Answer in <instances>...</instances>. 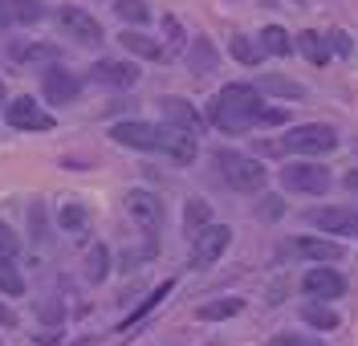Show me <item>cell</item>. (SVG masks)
Masks as SVG:
<instances>
[{
	"instance_id": "6da1fadb",
	"label": "cell",
	"mask_w": 358,
	"mask_h": 346,
	"mask_svg": "<svg viewBox=\"0 0 358 346\" xmlns=\"http://www.w3.org/2000/svg\"><path fill=\"white\" fill-rule=\"evenodd\" d=\"M261 90L257 86H245V82H232L216 94L212 102V122L220 127L224 135H241L248 127H257V115H261Z\"/></svg>"
},
{
	"instance_id": "7a4b0ae2",
	"label": "cell",
	"mask_w": 358,
	"mask_h": 346,
	"mask_svg": "<svg viewBox=\"0 0 358 346\" xmlns=\"http://www.w3.org/2000/svg\"><path fill=\"white\" fill-rule=\"evenodd\" d=\"M216 163H220L224 184L236 187V192H261L268 180V171L261 167V159L241 155V151H216Z\"/></svg>"
},
{
	"instance_id": "3957f363",
	"label": "cell",
	"mask_w": 358,
	"mask_h": 346,
	"mask_svg": "<svg viewBox=\"0 0 358 346\" xmlns=\"http://www.w3.org/2000/svg\"><path fill=\"white\" fill-rule=\"evenodd\" d=\"M167 135L171 127H155V122H143V118H131V122H114L110 138L118 147H134V151H163L167 147Z\"/></svg>"
},
{
	"instance_id": "277c9868",
	"label": "cell",
	"mask_w": 358,
	"mask_h": 346,
	"mask_svg": "<svg viewBox=\"0 0 358 346\" xmlns=\"http://www.w3.org/2000/svg\"><path fill=\"white\" fill-rule=\"evenodd\" d=\"M281 147L293 151V155H326V151L338 147V135L326 122H306V127H293L289 135L281 138Z\"/></svg>"
},
{
	"instance_id": "5b68a950",
	"label": "cell",
	"mask_w": 358,
	"mask_h": 346,
	"mask_svg": "<svg viewBox=\"0 0 358 346\" xmlns=\"http://www.w3.org/2000/svg\"><path fill=\"white\" fill-rule=\"evenodd\" d=\"M228 240H232V229H228V224H203V229L196 232V245H192V265H196V269L216 265L220 253L228 249Z\"/></svg>"
},
{
	"instance_id": "8992f818",
	"label": "cell",
	"mask_w": 358,
	"mask_h": 346,
	"mask_svg": "<svg viewBox=\"0 0 358 346\" xmlns=\"http://www.w3.org/2000/svg\"><path fill=\"white\" fill-rule=\"evenodd\" d=\"M281 184L289 192H306V196H322L330 187V171L322 163H289L281 167Z\"/></svg>"
},
{
	"instance_id": "52a82bcc",
	"label": "cell",
	"mask_w": 358,
	"mask_h": 346,
	"mask_svg": "<svg viewBox=\"0 0 358 346\" xmlns=\"http://www.w3.org/2000/svg\"><path fill=\"white\" fill-rule=\"evenodd\" d=\"M4 122L13 127V131H53L57 122L49 110H41L33 98H13L8 106H4Z\"/></svg>"
},
{
	"instance_id": "ba28073f",
	"label": "cell",
	"mask_w": 358,
	"mask_h": 346,
	"mask_svg": "<svg viewBox=\"0 0 358 346\" xmlns=\"http://www.w3.org/2000/svg\"><path fill=\"white\" fill-rule=\"evenodd\" d=\"M127 212H131V220L138 224V232H147V236H155L159 224H163V204H159V196H151L147 187L127 192Z\"/></svg>"
},
{
	"instance_id": "9c48e42d",
	"label": "cell",
	"mask_w": 358,
	"mask_h": 346,
	"mask_svg": "<svg viewBox=\"0 0 358 346\" xmlns=\"http://www.w3.org/2000/svg\"><path fill=\"white\" fill-rule=\"evenodd\" d=\"M57 24L66 29V37H73L78 45H98L106 33H102V24L94 21L90 13H82V8H73V4H66V8H57Z\"/></svg>"
},
{
	"instance_id": "30bf717a",
	"label": "cell",
	"mask_w": 358,
	"mask_h": 346,
	"mask_svg": "<svg viewBox=\"0 0 358 346\" xmlns=\"http://www.w3.org/2000/svg\"><path fill=\"white\" fill-rule=\"evenodd\" d=\"M41 90L49 102H57V106H69V102H78V94H82V82L73 78V73H66L62 66H49L41 78Z\"/></svg>"
},
{
	"instance_id": "8fae6325",
	"label": "cell",
	"mask_w": 358,
	"mask_h": 346,
	"mask_svg": "<svg viewBox=\"0 0 358 346\" xmlns=\"http://www.w3.org/2000/svg\"><path fill=\"white\" fill-rule=\"evenodd\" d=\"M310 224L317 232H330V236H355L358 232V212L350 208H317L310 216Z\"/></svg>"
},
{
	"instance_id": "7c38bea8",
	"label": "cell",
	"mask_w": 358,
	"mask_h": 346,
	"mask_svg": "<svg viewBox=\"0 0 358 346\" xmlns=\"http://www.w3.org/2000/svg\"><path fill=\"white\" fill-rule=\"evenodd\" d=\"M90 78L94 82H102V86H114V90H131L134 82H138V66L134 62H98V66H90Z\"/></svg>"
},
{
	"instance_id": "4fadbf2b",
	"label": "cell",
	"mask_w": 358,
	"mask_h": 346,
	"mask_svg": "<svg viewBox=\"0 0 358 346\" xmlns=\"http://www.w3.org/2000/svg\"><path fill=\"white\" fill-rule=\"evenodd\" d=\"M301 289H306L310 298H317V301H330V298H342V294H346V277L322 265V269H310V273H306Z\"/></svg>"
},
{
	"instance_id": "5bb4252c",
	"label": "cell",
	"mask_w": 358,
	"mask_h": 346,
	"mask_svg": "<svg viewBox=\"0 0 358 346\" xmlns=\"http://www.w3.org/2000/svg\"><path fill=\"white\" fill-rule=\"evenodd\" d=\"M159 106H163V118H167V127H179V131H187V135H200V131H203L200 110H196L187 98H163Z\"/></svg>"
},
{
	"instance_id": "9a60e30c",
	"label": "cell",
	"mask_w": 358,
	"mask_h": 346,
	"mask_svg": "<svg viewBox=\"0 0 358 346\" xmlns=\"http://www.w3.org/2000/svg\"><path fill=\"white\" fill-rule=\"evenodd\" d=\"M118 45L127 49L131 57H147V62H159V57H167V49L159 45L155 37H147L143 29H131V24L118 33Z\"/></svg>"
},
{
	"instance_id": "2e32d148",
	"label": "cell",
	"mask_w": 358,
	"mask_h": 346,
	"mask_svg": "<svg viewBox=\"0 0 358 346\" xmlns=\"http://www.w3.org/2000/svg\"><path fill=\"white\" fill-rule=\"evenodd\" d=\"M41 17V0H0V24H37Z\"/></svg>"
},
{
	"instance_id": "e0dca14e",
	"label": "cell",
	"mask_w": 358,
	"mask_h": 346,
	"mask_svg": "<svg viewBox=\"0 0 358 346\" xmlns=\"http://www.w3.org/2000/svg\"><path fill=\"white\" fill-rule=\"evenodd\" d=\"M293 253L306 257V261H342V245L326 240V236H297L293 240Z\"/></svg>"
},
{
	"instance_id": "ac0fdd59",
	"label": "cell",
	"mask_w": 358,
	"mask_h": 346,
	"mask_svg": "<svg viewBox=\"0 0 358 346\" xmlns=\"http://www.w3.org/2000/svg\"><path fill=\"white\" fill-rule=\"evenodd\" d=\"M241 310H245L241 298H220V301H203L200 310H196V318L200 322H224V318H236Z\"/></svg>"
},
{
	"instance_id": "d6986e66",
	"label": "cell",
	"mask_w": 358,
	"mask_h": 346,
	"mask_svg": "<svg viewBox=\"0 0 358 346\" xmlns=\"http://www.w3.org/2000/svg\"><path fill=\"white\" fill-rule=\"evenodd\" d=\"M187 66H192V73H212L216 69V49H212L208 37H196V45L187 49Z\"/></svg>"
},
{
	"instance_id": "ffe728a7",
	"label": "cell",
	"mask_w": 358,
	"mask_h": 346,
	"mask_svg": "<svg viewBox=\"0 0 358 346\" xmlns=\"http://www.w3.org/2000/svg\"><path fill=\"white\" fill-rule=\"evenodd\" d=\"M297 49L310 57L313 66H326V62H330V45H326L322 33H301V37H297Z\"/></svg>"
},
{
	"instance_id": "44dd1931",
	"label": "cell",
	"mask_w": 358,
	"mask_h": 346,
	"mask_svg": "<svg viewBox=\"0 0 358 346\" xmlns=\"http://www.w3.org/2000/svg\"><path fill=\"white\" fill-rule=\"evenodd\" d=\"M0 294H4V298H21L24 294V277L17 273L13 257H0Z\"/></svg>"
},
{
	"instance_id": "7402d4cb",
	"label": "cell",
	"mask_w": 358,
	"mask_h": 346,
	"mask_svg": "<svg viewBox=\"0 0 358 346\" xmlns=\"http://www.w3.org/2000/svg\"><path fill=\"white\" fill-rule=\"evenodd\" d=\"M203 224H212V208L203 204V200H187V208H183V229H187V236H196Z\"/></svg>"
},
{
	"instance_id": "603a6c76",
	"label": "cell",
	"mask_w": 358,
	"mask_h": 346,
	"mask_svg": "<svg viewBox=\"0 0 358 346\" xmlns=\"http://www.w3.org/2000/svg\"><path fill=\"white\" fill-rule=\"evenodd\" d=\"M261 49H265V53H277V57H285V53H293V41H289V33H285L281 24H268L265 33H261Z\"/></svg>"
},
{
	"instance_id": "cb8c5ba5",
	"label": "cell",
	"mask_w": 358,
	"mask_h": 346,
	"mask_svg": "<svg viewBox=\"0 0 358 346\" xmlns=\"http://www.w3.org/2000/svg\"><path fill=\"white\" fill-rule=\"evenodd\" d=\"M114 13H118L127 24H134V29L151 21V8H147V0H114Z\"/></svg>"
},
{
	"instance_id": "d4e9b609",
	"label": "cell",
	"mask_w": 358,
	"mask_h": 346,
	"mask_svg": "<svg viewBox=\"0 0 358 346\" xmlns=\"http://www.w3.org/2000/svg\"><path fill=\"white\" fill-rule=\"evenodd\" d=\"M106 273H110V249L106 245H94L86 257V277L90 281H102Z\"/></svg>"
},
{
	"instance_id": "484cf974",
	"label": "cell",
	"mask_w": 358,
	"mask_h": 346,
	"mask_svg": "<svg viewBox=\"0 0 358 346\" xmlns=\"http://www.w3.org/2000/svg\"><path fill=\"white\" fill-rule=\"evenodd\" d=\"M13 53H17V62H29V66H33V62L57 66V57H62V53H57L53 45H21V49H13Z\"/></svg>"
},
{
	"instance_id": "4316f807",
	"label": "cell",
	"mask_w": 358,
	"mask_h": 346,
	"mask_svg": "<svg viewBox=\"0 0 358 346\" xmlns=\"http://www.w3.org/2000/svg\"><path fill=\"white\" fill-rule=\"evenodd\" d=\"M301 318H306L313 330H334V326H338V314H334V310H326V305H306V310H301Z\"/></svg>"
},
{
	"instance_id": "83f0119b",
	"label": "cell",
	"mask_w": 358,
	"mask_h": 346,
	"mask_svg": "<svg viewBox=\"0 0 358 346\" xmlns=\"http://www.w3.org/2000/svg\"><path fill=\"white\" fill-rule=\"evenodd\" d=\"M167 294H171V281H163V285H159L155 294H151V298L143 301V305H138V310H134V314H131V318H127V322H122V330H131V326H134V322H138V318H143V314H151V310H155L159 301L167 298Z\"/></svg>"
},
{
	"instance_id": "f1b7e54d",
	"label": "cell",
	"mask_w": 358,
	"mask_h": 346,
	"mask_svg": "<svg viewBox=\"0 0 358 346\" xmlns=\"http://www.w3.org/2000/svg\"><path fill=\"white\" fill-rule=\"evenodd\" d=\"M261 53H265V49H257L252 41H248V37H232V57H236V62H245V66H257V62H261Z\"/></svg>"
},
{
	"instance_id": "f546056e",
	"label": "cell",
	"mask_w": 358,
	"mask_h": 346,
	"mask_svg": "<svg viewBox=\"0 0 358 346\" xmlns=\"http://www.w3.org/2000/svg\"><path fill=\"white\" fill-rule=\"evenodd\" d=\"M57 220H62V229L66 232H82V224H86V208L82 204H66L62 212H57Z\"/></svg>"
},
{
	"instance_id": "4dcf8cb0",
	"label": "cell",
	"mask_w": 358,
	"mask_h": 346,
	"mask_svg": "<svg viewBox=\"0 0 358 346\" xmlns=\"http://www.w3.org/2000/svg\"><path fill=\"white\" fill-rule=\"evenodd\" d=\"M261 90L281 94V98H301V86L297 82H285V78H261Z\"/></svg>"
},
{
	"instance_id": "1f68e13d",
	"label": "cell",
	"mask_w": 358,
	"mask_h": 346,
	"mask_svg": "<svg viewBox=\"0 0 358 346\" xmlns=\"http://www.w3.org/2000/svg\"><path fill=\"white\" fill-rule=\"evenodd\" d=\"M257 122H261V127H281V122H285V110H277V106H261Z\"/></svg>"
},
{
	"instance_id": "d6a6232c",
	"label": "cell",
	"mask_w": 358,
	"mask_h": 346,
	"mask_svg": "<svg viewBox=\"0 0 358 346\" xmlns=\"http://www.w3.org/2000/svg\"><path fill=\"white\" fill-rule=\"evenodd\" d=\"M268 346H322V343H313V338H301V334H277Z\"/></svg>"
},
{
	"instance_id": "836d02e7",
	"label": "cell",
	"mask_w": 358,
	"mask_h": 346,
	"mask_svg": "<svg viewBox=\"0 0 358 346\" xmlns=\"http://www.w3.org/2000/svg\"><path fill=\"white\" fill-rule=\"evenodd\" d=\"M0 257H17V236H13V229H4V224H0Z\"/></svg>"
},
{
	"instance_id": "e575fe53",
	"label": "cell",
	"mask_w": 358,
	"mask_h": 346,
	"mask_svg": "<svg viewBox=\"0 0 358 346\" xmlns=\"http://www.w3.org/2000/svg\"><path fill=\"white\" fill-rule=\"evenodd\" d=\"M0 326H4V330H13V326H17V314H13L4 301H0Z\"/></svg>"
},
{
	"instance_id": "d590c367",
	"label": "cell",
	"mask_w": 358,
	"mask_h": 346,
	"mask_svg": "<svg viewBox=\"0 0 358 346\" xmlns=\"http://www.w3.org/2000/svg\"><path fill=\"white\" fill-rule=\"evenodd\" d=\"M330 45H334L338 53H350V41H346V33H330Z\"/></svg>"
},
{
	"instance_id": "8d00e7d4",
	"label": "cell",
	"mask_w": 358,
	"mask_h": 346,
	"mask_svg": "<svg viewBox=\"0 0 358 346\" xmlns=\"http://www.w3.org/2000/svg\"><path fill=\"white\" fill-rule=\"evenodd\" d=\"M346 187H358V171H350V175H346Z\"/></svg>"
},
{
	"instance_id": "74e56055",
	"label": "cell",
	"mask_w": 358,
	"mask_h": 346,
	"mask_svg": "<svg viewBox=\"0 0 358 346\" xmlns=\"http://www.w3.org/2000/svg\"><path fill=\"white\" fill-rule=\"evenodd\" d=\"M0 98H4V86H0Z\"/></svg>"
}]
</instances>
